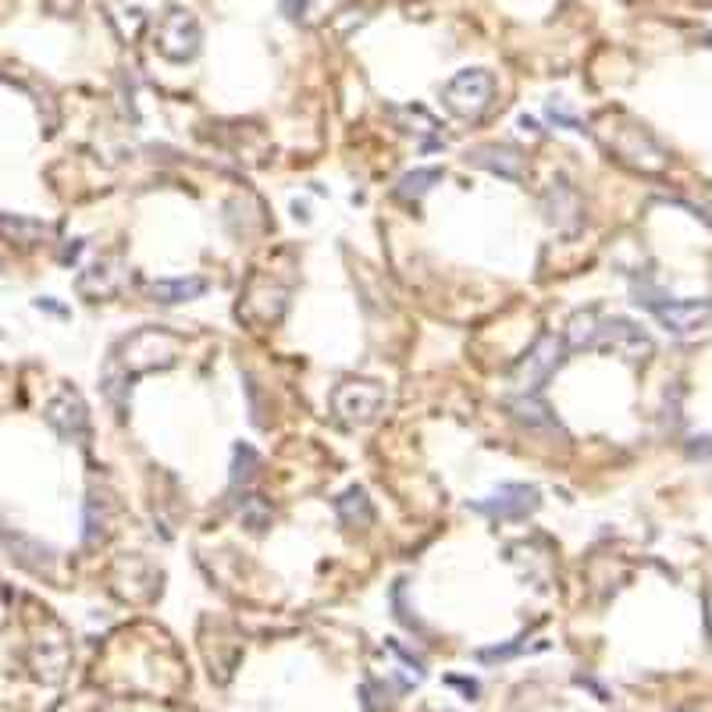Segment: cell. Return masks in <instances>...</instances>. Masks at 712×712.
Returning a JSON list of instances; mask_svg holds the SVG:
<instances>
[{
	"instance_id": "obj_1",
	"label": "cell",
	"mask_w": 712,
	"mask_h": 712,
	"mask_svg": "<svg viewBox=\"0 0 712 712\" xmlns=\"http://www.w3.org/2000/svg\"><path fill=\"white\" fill-rule=\"evenodd\" d=\"M182 353V338L164 332V328H139V332L128 335L118 353L111 356V367L118 370L122 378H136V375H150V370H168L179 364Z\"/></svg>"
},
{
	"instance_id": "obj_2",
	"label": "cell",
	"mask_w": 712,
	"mask_h": 712,
	"mask_svg": "<svg viewBox=\"0 0 712 712\" xmlns=\"http://www.w3.org/2000/svg\"><path fill=\"white\" fill-rule=\"evenodd\" d=\"M204 47V28H199V19L190 8H168L161 19H157L153 28V50L164 57L171 65H185L193 61Z\"/></svg>"
},
{
	"instance_id": "obj_3",
	"label": "cell",
	"mask_w": 712,
	"mask_h": 712,
	"mask_svg": "<svg viewBox=\"0 0 712 712\" xmlns=\"http://www.w3.org/2000/svg\"><path fill=\"white\" fill-rule=\"evenodd\" d=\"M328 403H332L335 421H342L346 427H367L381 417L384 389L370 378H349V381L335 384L332 395H328Z\"/></svg>"
},
{
	"instance_id": "obj_4",
	"label": "cell",
	"mask_w": 712,
	"mask_h": 712,
	"mask_svg": "<svg viewBox=\"0 0 712 712\" xmlns=\"http://www.w3.org/2000/svg\"><path fill=\"white\" fill-rule=\"evenodd\" d=\"M495 100V76L484 68H463L441 85V104H446L456 118H481Z\"/></svg>"
},
{
	"instance_id": "obj_5",
	"label": "cell",
	"mask_w": 712,
	"mask_h": 712,
	"mask_svg": "<svg viewBox=\"0 0 712 712\" xmlns=\"http://www.w3.org/2000/svg\"><path fill=\"white\" fill-rule=\"evenodd\" d=\"M595 349L602 353H617L627 364H648L655 353V342L641 324L627 321V318H602L598 321V335H595Z\"/></svg>"
},
{
	"instance_id": "obj_6",
	"label": "cell",
	"mask_w": 712,
	"mask_h": 712,
	"mask_svg": "<svg viewBox=\"0 0 712 712\" xmlns=\"http://www.w3.org/2000/svg\"><path fill=\"white\" fill-rule=\"evenodd\" d=\"M563 353H566V346H563L560 335L541 332L535 338V346L524 353V360L517 364V370H513V384H520L527 395L538 392L541 384L552 378V370L563 364Z\"/></svg>"
},
{
	"instance_id": "obj_7",
	"label": "cell",
	"mask_w": 712,
	"mask_h": 712,
	"mask_svg": "<svg viewBox=\"0 0 712 712\" xmlns=\"http://www.w3.org/2000/svg\"><path fill=\"white\" fill-rule=\"evenodd\" d=\"M538 506H541V495L535 484H517V481L498 484L492 495L470 503V509L484 513V517H492V520H527Z\"/></svg>"
},
{
	"instance_id": "obj_8",
	"label": "cell",
	"mask_w": 712,
	"mask_h": 712,
	"mask_svg": "<svg viewBox=\"0 0 712 712\" xmlns=\"http://www.w3.org/2000/svg\"><path fill=\"white\" fill-rule=\"evenodd\" d=\"M645 307L674 335H694L712 324V299H645Z\"/></svg>"
},
{
	"instance_id": "obj_9",
	"label": "cell",
	"mask_w": 712,
	"mask_h": 712,
	"mask_svg": "<svg viewBox=\"0 0 712 712\" xmlns=\"http://www.w3.org/2000/svg\"><path fill=\"white\" fill-rule=\"evenodd\" d=\"M43 417H47V424L65 441H76V446H82V441L90 438V410H85L79 392H71V389L57 392L47 403V410H43Z\"/></svg>"
},
{
	"instance_id": "obj_10",
	"label": "cell",
	"mask_w": 712,
	"mask_h": 712,
	"mask_svg": "<svg viewBox=\"0 0 712 712\" xmlns=\"http://www.w3.org/2000/svg\"><path fill=\"white\" fill-rule=\"evenodd\" d=\"M128 278H133V271H128L122 256H100V261H93L85 271H79L76 292L85 299H111L125 289Z\"/></svg>"
},
{
	"instance_id": "obj_11",
	"label": "cell",
	"mask_w": 712,
	"mask_h": 712,
	"mask_svg": "<svg viewBox=\"0 0 712 712\" xmlns=\"http://www.w3.org/2000/svg\"><path fill=\"white\" fill-rule=\"evenodd\" d=\"M285 299H289V292L278 289L275 282L253 278L246 285V292H242V299H239V318H246L256 328H267L285 313Z\"/></svg>"
},
{
	"instance_id": "obj_12",
	"label": "cell",
	"mask_w": 712,
	"mask_h": 712,
	"mask_svg": "<svg viewBox=\"0 0 712 712\" xmlns=\"http://www.w3.org/2000/svg\"><path fill=\"white\" fill-rule=\"evenodd\" d=\"M463 161L470 168H481V171H492V175L506 179V182H520L524 179V153L509 142H481V147L467 150Z\"/></svg>"
},
{
	"instance_id": "obj_13",
	"label": "cell",
	"mask_w": 712,
	"mask_h": 712,
	"mask_svg": "<svg viewBox=\"0 0 712 712\" xmlns=\"http://www.w3.org/2000/svg\"><path fill=\"white\" fill-rule=\"evenodd\" d=\"M612 150L620 153V161H627L638 171H652V175H655V171L666 168L663 147L652 136L641 133V128H620V133L612 136Z\"/></svg>"
},
{
	"instance_id": "obj_14",
	"label": "cell",
	"mask_w": 712,
	"mask_h": 712,
	"mask_svg": "<svg viewBox=\"0 0 712 712\" xmlns=\"http://www.w3.org/2000/svg\"><path fill=\"white\" fill-rule=\"evenodd\" d=\"M207 292V282L204 278H161V282H150V299L153 303H164V307H175V303H190V299H199Z\"/></svg>"
},
{
	"instance_id": "obj_15",
	"label": "cell",
	"mask_w": 712,
	"mask_h": 712,
	"mask_svg": "<svg viewBox=\"0 0 712 712\" xmlns=\"http://www.w3.org/2000/svg\"><path fill=\"white\" fill-rule=\"evenodd\" d=\"M68 659H71V652L65 641H36L33 645V669H36V677L47 684H57L65 677Z\"/></svg>"
},
{
	"instance_id": "obj_16",
	"label": "cell",
	"mask_w": 712,
	"mask_h": 712,
	"mask_svg": "<svg viewBox=\"0 0 712 712\" xmlns=\"http://www.w3.org/2000/svg\"><path fill=\"white\" fill-rule=\"evenodd\" d=\"M335 513L338 520L353 527V531H364V527L375 524V506H370V498L364 489H346L338 498H335Z\"/></svg>"
},
{
	"instance_id": "obj_17",
	"label": "cell",
	"mask_w": 712,
	"mask_h": 712,
	"mask_svg": "<svg viewBox=\"0 0 712 712\" xmlns=\"http://www.w3.org/2000/svg\"><path fill=\"white\" fill-rule=\"evenodd\" d=\"M598 310H577L566 324V346L570 349H595V335H598Z\"/></svg>"
},
{
	"instance_id": "obj_18",
	"label": "cell",
	"mask_w": 712,
	"mask_h": 712,
	"mask_svg": "<svg viewBox=\"0 0 712 712\" xmlns=\"http://www.w3.org/2000/svg\"><path fill=\"white\" fill-rule=\"evenodd\" d=\"M435 182H441L438 168H417V171H406V175L395 182V193L403 199H421L424 193H432Z\"/></svg>"
},
{
	"instance_id": "obj_19",
	"label": "cell",
	"mask_w": 712,
	"mask_h": 712,
	"mask_svg": "<svg viewBox=\"0 0 712 712\" xmlns=\"http://www.w3.org/2000/svg\"><path fill=\"white\" fill-rule=\"evenodd\" d=\"M256 467V452L250 446H236V460H232V484L250 481Z\"/></svg>"
},
{
	"instance_id": "obj_20",
	"label": "cell",
	"mask_w": 712,
	"mask_h": 712,
	"mask_svg": "<svg viewBox=\"0 0 712 712\" xmlns=\"http://www.w3.org/2000/svg\"><path fill=\"white\" fill-rule=\"evenodd\" d=\"M513 410H517V413H520V421H527V424H552V421L546 417L549 410L541 406L538 399H531V395H527V399H517V403H513Z\"/></svg>"
},
{
	"instance_id": "obj_21",
	"label": "cell",
	"mask_w": 712,
	"mask_h": 712,
	"mask_svg": "<svg viewBox=\"0 0 712 712\" xmlns=\"http://www.w3.org/2000/svg\"><path fill=\"white\" fill-rule=\"evenodd\" d=\"M688 456H694V460H712V435H694L688 441Z\"/></svg>"
},
{
	"instance_id": "obj_22",
	"label": "cell",
	"mask_w": 712,
	"mask_h": 712,
	"mask_svg": "<svg viewBox=\"0 0 712 712\" xmlns=\"http://www.w3.org/2000/svg\"><path fill=\"white\" fill-rule=\"evenodd\" d=\"M307 4H310V0H278V8H282V14H285V19H289V22H299V19H303V14H307Z\"/></svg>"
},
{
	"instance_id": "obj_23",
	"label": "cell",
	"mask_w": 712,
	"mask_h": 712,
	"mask_svg": "<svg viewBox=\"0 0 712 712\" xmlns=\"http://www.w3.org/2000/svg\"><path fill=\"white\" fill-rule=\"evenodd\" d=\"M549 118H552V122H560V125H566V128H574V133H584V125H581L577 118H570V114L555 111V104L549 107Z\"/></svg>"
},
{
	"instance_id": "obj_24",
	"label": "cell",
	"mask_w": 712,
	"mask_h": 712,
	"mask_svg": "<svg viewBox=\"0 0 712 712\" xmlns=\"http://www.w3.org/2000/svg\"><path fill=\"white\" fill-rule=\"evenodd\" d=\"M702 602H705V638H709V645H712V588L705 592Z\"/></svg>"
},
{
	"instance_id": "obj_25",
	"label": "cell",
	"mask_w": 712,
	"mask_h": 712,
	"mask_svg": "<svg viewBox=\"0 0 712 712\" xmlns=\"http://www.w3.org/2000/svg\"><path fill=\"white\" fill-rule=\"evenodd\" d=\"M691 712H694V709H691Z\"/></svg>"
}]
</instances>
